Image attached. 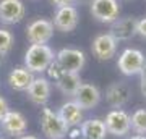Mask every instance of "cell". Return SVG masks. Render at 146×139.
Here are the masks:
<instances>
[{"label":"cell","instance_id":"6da1fadb","mask_svg":"<svg viewBox=\"0 0 146 139\" xmlns=\"http://www.w3.org/2000/svg\"><path fill=\"white\" fill-rule=\"evenodd\" d=\"M54 58L55 53L47 44H31L25 53V68L31 73H44Z\"/></svg>","mask_w":146,"mask_h":139},{"label":"cell","instance_id":"7a4b0ae2","mask_svg":"<svg viewBox=\"0 0 146 139\" xmlns=\"http://www.w3.org/2000/svg\"><path fill=\"white\" fill-rule=\"evenodd\" d=\"M41 129L46 134L47 139H63L68 133V128L63 125V121L60 120L54 110L50 108H42L41 112Z\"/></svg>","mask_w":146,"mask_h":139},{"label":"cell","instance_id":"3957f363","mask_svg":"<svg viewBox=\"0 0 146 139\" xmlns=\"http://www.w3.org/2000/svg\"><path fill=\"white\" fill-rule=\"evenodd\" d=\"M55 62L67 73H80L86 65V55L80 49H62L55 53Z\"/></svg>","mask_w":146,"mask_h":139},{"label":"cell","instance_id":"277c9868","mask_svg":"<svg viewBox=\"0 0 146 139\" xmlns=\"http://www.w3.org/2000/svg\"><path fill=\"white\" fill-rule=\"evenodd\" d=\"M91 15L99 23H114L120 15V5L117 0H91Z\"/></svg>","mask_w":146,"mask_h":139},{"label":"cell","instance_id":"5b68a950","mask_svg":"<svg viewBox=\"0 0 146 139\" xmlns=\"http://www.w3.org/2000/svg\"><path fill=\"white\" fill-rule=\"evenodd\" d=\"M145 55L143 52L136 50V49H125L120 53L117 67H119L120 73L125 76H133V74H140L141 68L145 65Z\"/></svg>","mask_w":146,"mask_h":139},{"label":"cell","instance_id":"8992f818","mask_svg":"<svg viewBox=\"0 0 146 139\" xmlns=\"http://www.w3.org/2000/svg\"><path fill=\"white\" fill-rule=\"evenodd\" d=\"M54 36V24L50 20L39 18L26 26V37L31 44H47Z\"/></svg>","mask_w":146,"mask_h":139},{"label":"cell","instance_id":"52a82bcc","mask_svg":"<svg viewBox=\"0 0 146 139\" xmlns=\"http://www.w3.org/2000/svg\"><path fill=\"white\" fill-rule=\"evenodd\" d=\"M106 129L107 133L112 134V136H125V134L130 133V115L127 113L125 110L122 108H115L112 112L107 113L104 120Z\"/></svg>","mask_w":146,"mask_h":139},{"label":"cell","instance_id":"ba28073f","mask_svg":"<svg viewBox=\"0 0 146 139\" xmlns=\"http://www.w3.org/2000/svg\"><path fill=\"white\" fill-rule=\"evenodd\" d=\"M52 24L57 31H62V32L75 31L76 26H78V10L73 5L57 8V13L54 16Z\"/></svg>","mask_w":146,"mask_h":139},{"label":"cell","instance_id":"9c48e42d","mask_svg":"<svg viewBox=\"0 0 146 139\" xmlns=\"http://www.w3.org/2000/svg\"><path fill=\"white\" fill-rule=\"evenodd\" d=\"M91 50H93L94 57L101 60V62L110 60L117 52V41L109 32L107 34H99V36L94 37L93 44H91Z\"/></svg>","mask_w":146,"mask_h":139},{"label":"cell","instance_id":"30bf717a","mask_svg":"<svg viewBox=\"0 0 146 139\" xmlns=\"http://www.w3.org/2000/svg\"><path fill=\"white\" fill-rule=\"evenodd\" d=\"M25 18V5L21 0H0V23L16 24Z\"/></svg>","mask_w":146,"mask_h":139},{"label":"cell","instance_id":"8fae6325","mask_svg":"<svg viewBox=\"0 0 146 139\" xmlns=\"http://www.w3.org/2000/svg\"><path fill=\"white\" fill-rule=\"evenodd\" d=\"M75 102L80 105L81 110H91L101 102V91L94 84L89 82H81V86L73 96Z\"/></svg>","mask_w":146,"mask_h":139},{"label":"cell","instance_id":"7c38bea8","mask_svg":"<svg viewBox=\"0 0 146 139\" xmlns=\"http://www.w3.org/2000/svg\"><path fill=\"white\" fill-rule=\"evenodd\" d=\"M26 94L29 100L36 105H46L50 99V82L47 78H34L33 82L28 86Z\"/></svg>","mask_w":146,"mask_h":139},{"label":"cell","instance_id":"4fadbf2b","mask_svg":"<svg viewBox=\"0 0 146 139\" xmlns=\"http://www.w3.org/2000/svg\"><path fill=\"white\" fill-rule=\"evenodd\" d=\"M0 123H2V129L7 134L15 136V138H20L21 134H25L28 128L26 118L20 112H13V110H8L5 117L0 120Z\"/></svg>","mask_w":146,"mask_h":139},{"label":"cell","instance_id":"5bb4252c","mask_svg":"<svg viewBox=\"0 0 146 139\" xmlns=\"http://www.w3.org/2000/svg\"><path fill=\"white\" fill-rule=\"evenodd\" d=\"M110 36L115 41H128L136 34V20L131 16L127 18H117L114 23H110Z\"/></svg>","mask_w":146,"mask_h":139},{"label":"cell","instance_id":"9a60e30c","mask_svg":"<svg viewBox=\"0 0 146 139\" xmlns=\"http://www.w3.org/2000/svg\"><path fill=\"white\" fill-rule=\"evenodd\" d=\"M57 115L60 117V120L63 121V125H65L68 129L80 126V125H81V120H83V110L80 108V105L75 102V100L65 102L62 107H60Z\"/></svg>","mask_w":146,"mask_h":139},{"label":"cell","instance_id":"2e32d148","mask_svg":"<svg viewBox=\"0 0 146 139\" xmlns=\"http://www.w3.org/2000/svg\"><path fill=\"white\" fill-rule=\"evenodd\" d=\"M128 97H130L128 88L122 82H112L106 91V99H107L110 107L114 108H122L128 102Z\"/></svg>","mask_w":146,"mask_h":139},{"label":"cell","instance_id":"e0dca14e","mask_svg":"<svg viewBox=\"0 0 146 139\" xmlns=\"http://www.w3.org/2000/svg\"><path fill=\"white\" fill-rule=\"evenodd\" d=\"M33 79H34V74L25 67L15 68L8 74V84L15 91H26L28 86L33 82Z\"/></svg>","mask_w":146,"mask_h":139},{"label":"cell","instance_id":"ac0fdd59","mask_svg":"<svg viewBox=\"0 0 146 139\" xmlns=\"http://www.w3.org/2000/svg\"><path fill=\"white\" fill-rule=\"evenodd\" d=\"M80 134L84 139H106L107 129L102 120L94 118V120H86L81 121L80 125Z\"/></svg>","mask_w":146,"mask_h":139},{"label":"cell","instance_id":"d6986e66","mask_svg":"<svg viewBox=\"0 0 146 139\" xmlns=\"http://www.w3.org/2000/svg\"><path fill=\"white\" fill-rule=\"evenodd\" d=\"M55 84H57L58 91L65 96H75V92L78 91V88L81 86V78H80V73H67L63 71L60 76L55 79Z\"/></svg>","mask_w":146,"mask_h":139},{"label":"cell","instance_id":"ffe728a7","mask_svg":"<svg viewBox=\"0 0 146 139\" xmlns=\"http://www.w3.org/2000/svg\"><path fill=\"white\" fill-rule=\"evenodd\" d=\"M130 128L136 134H146V110L140 108L130 117Z\"/></svg>","mask_w":146,"mask_h":139},{"label":"cell","instance_id":"44dd1931","mask_svg":"<svg viewBox=\"0 0 146 139\" xmlns=\"http://www.w3.org/2000/svg\"><path fill=\"white\" fill-rule=\"evenodd\" d=\"M11 47H13V34L0 28V53L7 55L11 50Z\"/></svg>","mask_w":146,"mask_h":139},{"label":"cell","instance_id":"7402d4cb","mask_svg":"<svg viewBox=\"0 0 146 139\" xmlns=\"http://www.w3.org/2000/svg\"><path fill=\"white\" fill-rule=\"evenodd\" d=\"M46 71H47V74H49V76L52 78L54 81H55V79H57V78L63 73V70H62L60 67H58V63L55 62V58H54V62L50 63V65H49V68H47Z\"/></svg>","mask_w":146,"mask_h":139},{"label":"cell","instance_id":"603a6c76","mask_svg":"<svg viewBox=\"0 0 146 139\" xmlns=\"http://www.w3.org/2000/svg\"><path fill=\"white\" fill-rule=\"evenodd\" d=\"M140 76H141L140 91H141V96L146 99V60H145V65H143V68H141V71H140Z\"/></svg>","mask_w":146,"mask_h":139},{"label":"cell","instance_id":"cb8c5ba5","mask_svg":"<svg viewBox=\"0 0 146 139\" xmlns=\"http://www.w3.org/2000/svg\"><path fill=\"white\" fill-rule=\"evenodd\" d=\"M136 34L146 39V18L136 20Z\"/></svg>","mask_w":146,"mask_h":139},{"label":"cell","instance_id":"d4e9b609","mask_svg":"<svg viewBox=\"0 0 146 139\" xmlns=\"http://www.w3.org/2000/svg\"><path fill=\"white\" fill-rule=\"evenodd\" d=\"M10 108H8V103H7V100L3 97H0V120L5 117V113L8 112Z\"/></svg>","mask_w":146,"mask_h":139},{"label":"cell","instance_id":"484cf974","mask_svg":"<svg viewBox=\"0 0 146 139\" xmlns=\"http://www.w3.org/2000/svg\"><path fill=\"white\" fill-rule=\"evenodd\" d=\"M50 3H52V5H55L57 8H60V7L73 5V0H50Z\"/></svg>","mask_w":146,"mask_h":139},{"label":"cell","instance_id":"4316f807","mask_svg":"<svg viewBox=\"0 0 146 139\" xmlns=\"http://www.w3.org/2000/svg\"><path fill=\"white\" fill-rule=\"evenodd\" d=\"M18 139H37L36 136H31V134H21Z\"/></svg>","mask_w":146,"mask_h":139},{"label":"cell","instance_id":"83f0119b","mask_svg":"<svg viewBox=\"0 0 146 139\" xmlns=\"http://www.w3.org/2000/svg\"><path fill=\"white\" fill-rule=\"evenodd\" d=\"M130 139H146V136L145 134H136V136H133V138H130Z\"/></svg>","mask_w":146,"mask_h":139},{"label":"cell","instance_id":"f1b7e54d","mask_svg":"<svg viewBox=\"0 0 146 139\" xmlns=\"http://www.w3.org/2000/svg\"><path fill=\"white\" fill-rule=\"evenodd\" d=\"M91 0H73V3H89Z\"/></svg>","mask_w":146,"mask_h":139},{"label":"cell","instance_id":"f546056e","mask_svg":"<svg viewBox=\"0 0 146 139\" xmlns=\"http://www.w3.org/2000/svg\"><path fill=\"white\" fill-rule=\"evenodd\" d=\"M70 136H72V138H76V136H78V131H76V129H75V131H72V134H70Z\"/></svg>","mask_w":146,"mask_h":139},{"label":"cell","instance_id":"4dcf8cb0","mask_svg":"<svg viewBox=\"0 0 146 139\" xmlns=\"http://www.w3.org/2000/svg\"><path fill=\"white\" fill-rule=\"evenodd\" d=\"M2 62H3V55L0 53V65H2Z\"/></svg>","mask_w":146,"mask_h":139},{"label":"cell","instance_id":"1f68e13d","mask_svg":"<svg viewBox=\"0 0 146 139\" xmlns=\"http://www.w3.org/2000/svg\"><path fill=\"white\" fill-rule=\"evenodd\" d=\"M0 139H2V131H0Z\"/></svg>","mask_w":146,"mask_h":139},{"label":"cell","instance_id":"d6a6232c","mask_svg":"<svg viewBox=\"0 0 146 139\" xmlns=\"http://www.w3.org/2000/svg\"><path fill=\"white\" fill-rule=\"evenodd\" d=\"M83 139H84V138H83Z\"/></svg>","mask_w":146,"mask_h":139}]
</instances>
